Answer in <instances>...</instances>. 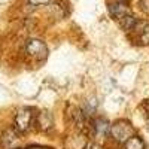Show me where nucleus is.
<instances>
[{"mask_svg":"<svg viewBox=\"0 0 149 149\" xmlns=\"http://www.w3.org/2000/svg\"><path fill=\"white\" fill-rule=\"evenodd\" d=\"M36 122V113L31 107H21L15 115V128L19 133L29 131Z\"/></svg>","mask_w":149,"mask_h":149,"instance_id":"1","label":"nucleus"},{"mask_svg":"<svg viewBox=\"0 0 149 149\" xmlns=\"http://www.w3.org/2000/svg\"><path fill=\"white\" fill-rule=\"evenodd\" d=\"M110 134L116 142L124 143L127 139H130L134 134L133 127L130 125V122L127 121H116L113 125H110Z\"/></svg>","mask_w":149,"mask_h":149,"instance_id":"2","label":"nucleus"},{"mask_svg":"<svg viewBox=\"0 0 149 149\" xmlns=\"http://www.w3.org/2000/svg\"><path fill=\"white\" fill-rule=\"evenodd\" d=\"M26 51L31 58H36L39 61L48 57V48L45 42H42L40 39H29L26 43Z\"/></svg>","mask_w":149,"mask_h":149,"instance_id":"3","label":"nucleus"},{"mask_svg":"<svg viewBox=\"0 0 149 149\" xmlns=\"http://www.w3.org/2000/svg\"><path fill=\"white\" fill-rule=\"evenodd\" d=\"M36 125L39 127V130L42 131H49V130H52L54 127V118L52 115L49 113V112H40V113H37L36 115Z\"/></svg>","mask_w":149,"mask_h":149,"instance_id":"4","label":"nucleus"},{"mask_svg":"<svg viewBox=\"0 0 149 149\" xmlns=\"http://www.w3.org/2000/svg\"><path fill=\"white\" fill-rule=\"evenodd\" d=\"M18 130L17 128H8L3 134H2V145L6 149H12L17 143H18Z\"/></svg>","mask_w":149,"mask_h":149,"instance_id":"5","label":"nucleus"},{"mask_svg":"<svg viewBox=\"0 0 149 149\" xmlns=\"http://www.w3.org/2000/svg\"><path fill=\"white\" fill-rule=\"evenodd\" d=\"M93 130L94 133L98 136V137H104V136L110 134V125L106 119H95L94 121V125H93Z\"/></svg>","mask_w":149,"mask_h":149,"instance_id":"6","label":"nucleus"},{"mask_svg":"<svg viewBox=\"0 0 149 149\" xmlns=\"http://www.w3.org/2000/svg\"><path fill=\"white\" fill-rule=\"evenodd\" d=\"M109 9H110V14L113 15L115 18H121L122 15L128 14V8H127V5H125V3H122V2L112 3V5L109 6Z\"/></svg>","mask_w":149,"mask_h":149,"instance_id":"7","label":"nucleus"},{"mask_svg":"<svg viewBox=\"0 0 149 149\" xmlns=\"http://www.w3.org/2000/svg\"><path fill=\"white\" fill-rule=\"evenodd\" d=\"M124 149H145V143L139 136H131L130 139L124 142Z\"/></svg>","mask_w":149,"mask_h":149,"instance_id":"8","label":"nucleus"},{"mask_svg":"<svg viewBox=\"0 0 149 149\" xmlns=\"http://www.w3.org/2000/svg\"><path fill=\"white\" fill-rule=\"evenodd\" d=\"M119 19V26L124 29V30H133L134 27H136V18L133 17V15H130V14H125V15H122L121 18H118Z\"/></svg>","mask_w":149,"mask_h":149,"instance_id":"9","label":"nucleus"},{"mask_svg":"<svg viewBox=\"0 0 149 149\" xmlns=\"http://www.w3.org/2000/svg\"><path fill=\"white\" fill-rule=\"evenodd\" d=\"M29 3L33 5V6H42V5L51 3V0H29Z\"/></svg>","mask_w":149,"mask_h":149,"instance_id":"10","label":"nucleus"},{"mask_svg":"<svg viewBox=\"0 0 149 149\" xmlns=\"http://www.w3.org/2000/svg\"><path fill=\"white\" fill-rule=\"evenodd\" d=\"M140 8L145 14H149V0H140Z\"/></svg>","mask_w":149,"mask_h":149,"instance_id":"11","label":"nucleus"},{"mask_svg":"<svg viewBox=\"0 0 149 149\" xmlns=\"http://www.w3.org/2000/svg\"><path fill=\"white\" fill-rule=\"evenodd\" d=\"M86 149H102V148L98 146L97 143H90L88 146H86Z\"/></svg>","mask_w":149,"mask_h":149,"instance_id":"12","label":"nucleus"}]
</instances>
